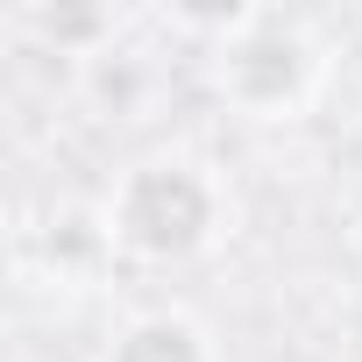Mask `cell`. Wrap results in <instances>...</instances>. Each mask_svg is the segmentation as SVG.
Masks as SVG:
<instances>
[{
	"mask_svg": "<svg viewBox=\"0 0 362 362\" xmlns=\"http://www.w3.org/2000/svg\"><path fill=\"white\" fill-rule=\"evenodd\" d=\"M100 362H221V341L177 305H156V313H135Z\"/></svg>",
	"mask_w": 362,
	"mask_h": 362,
	"instance_id": "3",
	"label": "cell"
},
{
	"mask_svg": "<svg viewBox=\"0 0 362 362\" xmlns=\"http://www.w3.org/2000/svg\"><path fill=\"white\" fill-rule=\"evenodd\" d=\"M206 78L242 121H298L327 86V36L291 8H242L206 43Z\"/></svg>",
	"mask_w": 362,
	"mask_h": 362,
	"instance_id": "2",
	"label": "cell"
},
{
	"mask_svg": "<svg viewBox=\"0 0 362 362\" xmlns=\"http://www.w3.org/2000/svg\"><path fill=\"white\" fill-rule=\"evenodd\" d=\"M29 22L50 29L57 43H100V36H114V15H43V8H29Z\"/></svg>",
	"mask_w": 362,
	"mask_h": 362,
	"instance_id": "4",
	"label": "cell"
},
{
	"mask_svg": "<svg viewBox=\"0 0 362 362\" xmlns=\"http://www.w3.org/2000/svg\"><path fill=\"white\" fill-rule=\"evenodd\" d=\"M355 228H362V192H355Z\"/></svg>",
	"mask_w": 362,
	"mask_h": 362,
	"instance_id": "5",
	"label": "cell"
},
{
	"mask_svg": "<svg viewBox=\"0 0 362 362\" xmlns=\"http://www.w3.org/2000/svg\"><path fill=\"white\" fill-rule=\"evenodd\" d=\"M107 235L121 256L177 270V263H199L221 235H228V192L221 177L199 156H142L114 177V192L100 206Z\"/></svg>",
	"mask_w": 362,
	"mask_h": 362,
	"instance_id": "1",
	"label": "cell"
}]
</instances>
